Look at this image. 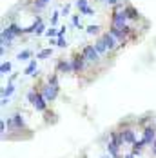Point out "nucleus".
<instances>
[{
	"instance_id": "nucleus-34",
	"label": "nucleus",
	"mask_w": 156,
	"mask_h": 158,
	"mask_svg": "<svg viewBox=\"0 0 156 158\" xmlns=\"http://www.w3.org/2000/svg\"><path fill=\"white\" fill-rule=\"evenodd\" d=\"M64 33H65V26H64V27H60V29H58V35H64Z\"/></svg>"
},
{
	"instance_id": "nucleus-2",
	"label": "nucleus",
	"mask_w": 156,
	"mask_h": 158,
	"mask_svg": "<svg viewBox=\"0 0 156 158\" xmlns=\"http://www.w3.org/2000/svg\"><path fill=\"white\" fill-rule=\"evenodd\" d=\"M40 93L44 95L47 102H53V100H56V96L60 93V85H51V84H44L42 85V89H40Z\"/></svg>"
},
{
	"instance_id": "nucleus-27",
	"label": "nucleus",
	"mask_w": 156,
	"mask_h": 158,
	"mask_svg": "<svg viewBox=\"0 0 156 158\" xmlns=\"http://www.w3.org/2000/svg\"><path fill=\"white\" fill-rule=\"evenodd\" d=\"M46 35L49 36V38H53V36H58V29H55V27H49L46 31Z\"/></svg>"
},
{
	"instance_id": "nucleus-19",
	"label": "nucleus",
	"mask_w": 156,
	"mask_h": 158,
	"mask_svg": "<svg viewBox=\"0 0 156 158\" xmlns=\"http://www.w3.org/2000/svg\"><path fill=\"white\" fill-rule=\"evenodd\" d=\"M35 71H36V60H31L29 65L24 69V75H35Z\"/></svg>"
},
{
	"instance_id": "nucleus-31",
	"label": "nucleus",
	"mask_w": 156,
	"mask_h": 158,
	"mask_svg": "<svg viewBox=\"0 0 156 158\" xmlns=\"http://www.w3.org/2000/svg\"><path fill=\"white\" fill-rule=\"evenodd\" d=\"M69 9H71V6H69V4H65V6H64V9H62V15H69Z\"/></svg>"
},
{
	"instance_id": "nucleus-33",
	"label": "nucleus",
	"mask_w": 156,
	"mask_h": 158,
	"mask_svg": "<svg viewBox=\"0 0 156 158\" xmlns=\"http://www.w3.org/2000/svg\"><path fill=\"white\" fill-rule=\"evenodd\" d=\"M151 153H153V155L156 156V140L153 142V145H151Z\"/></svg>"
},
{
	"instance_id": "nucleus-9",
	"label": "nucleus",
	"mask_w": 156,
	"mask_h": 158,
	"mask_svg": "<svg viewBox=\"0 0 156 158\" xmlns=\"http://www.w3.org/2000/svg\"><path fill=\"white\" fill-rule=\"evenodd\" d=\"M56 71H58V73H73V64H71V60L60 58V60L56 62Z\"/></svg>"
},
{
	"instance_id": "nucleus-20",
	"label": "nucleus",
	"mask_w": 156,
	"mask_h": 158,
	"mask_svg": "<svg viewBox=\"0 0 156 158\" xmlns=\"http://www.w3.org/2000/svg\"><path fill=\"white\" fill-rule=\"evenodd\" d=\"M31 56H33L31 51H29V49H24V51H20V53H18V56H16V58H18V60H29Z\"/></svg>"
},
{
	"instance_id": "nucleus-35",
	"label": "nucleus",
	"mask_w": 156,
	"mask_h": 158,
	"mask_svg": "<svg viewBox=\"0 0 156 158\" xmlns=\"http://www.w3.org/2000/svg\"><path fill=\"white\" fill-rule=\"evenodd\" d=\"M124 158H136V155H133V153H131V155H127V156H124Z\"/></svg>"
},
{
	"instance_id": "nucleus-15",
	"label": "nucleus",
	"mask_w": 156,
	"mask_h": 158,
	"mask_svg": "<svg viewBox=\"0 0 156 158\" xmlns=\"http://www.w3.org/2000/svg\"><path fill=\"white\" fill-rule=\"evenodd\" d=\"M49 56H53V49L51 48L42 49V51L36 53V58H38V60H46V58H49Z\"/></svg>"
},
{
	"instance_id": "nucleus-17",
	"label": "nucleus",
	"mask_w": 156,
	"mask_h": 158,
	"mask_svg": "<svg viewBox=\"0 0 156 158\" xmlns=\"http://www.w3.org/2000/svg\"><path fill=\"white\" fill-rule=\"evenodd\" d=\"M7 27H9L11 31L15 33L16 36H22V35H24V27H20V26H18V24H15V22H11V24H9Z\"/></svg>"
},
{
	"instance_id": "nucleus-36",
	"label": "nucleus",
	"mask_w": 156,
	"mask_h": 158,
	"mask_svg": "<svg viewBox=\"0 0 156 158\" xmlns=\"http://www.w3.org/2000/svg\"><path fill=\"white\" fill-rule=\"evenodd\" d=\"M44 2H46V4H49V2H51V0H44Z\"/></svg>"
},
{
	"instance_id": "nucleus-23",
	"label": "nucleus",
	"mask_w": 156,
	"mask_h": 158,
	"mask_svg": "<svg viewBox=\"0 0 156 158\" xmlns=\"http://www.w3.org/2000/svg\"><path fill=\"white\" fill-rule=\"evenodd\" d=\"M9 71H11V64L9 62H2V65H0V73H2V75H7Z\"/></svg>"
},
{
	"instance_id": "nucleus-24",
	"label": "nucleus",
	"mask_w": 156,
	"mask_h": 158,
	"mask_svg": "<svg viewBox=\"0 0 156 158\" xmlns=\"http://www.w3.org/2000/svg\"><path fill=\"white\" fill-rule=\"evenodd\" d=\"M47 84H51V85H58V75H56V73L49 75V77H47Z\"/></svg>"
},
{
	"instance_id": "nucleus-12",
	"label": "nucleus",
	"mask_w": 156,
	"mask_h": 158,
	"mask_svg": "<svg viewBox=\"0 0 156 158\" xmlns=\"http://www.w3.org/2000/svg\"><path fill=\"white\" fill-rule=\"evenodd\" d=\"M122 135H124V140H125V143H133L136 142V135H134V131L133 129H124L122 131Z\"/></svg>"
},
{
	"instance_id": "nucleus-21",
	"label": "nucleus",
	"mask_w": 156,
	"mask_h": 158,
	"mask_svg": "<svg viewBox=\"0 0 156 158\" xmlns=\"http://www.w3.org/2000/svg\"><path fill=\"white\" fill-rule=\"evenodd\" d=\"M85 31H87V35H98V33H100V26L91 24V26H87V27H85Z\"/></svg>"
},
{
	"instance_id": "nucleus-7",
	"label": "nucleus",
	"mask_w": 156,
	"mask_h": 158,
	"mask_svg": "<svg viewBox=\"0 0 156 158\" xmlns=\"http://www.w3.org/2000/svg\"><path fill=\"white\" fill-rule=\"evenodd\" d=\"M142 140H143L145 145H153V142L156 140V127L154 126L143 127V136H142Z\"/></svg>"
},
{
	"instance_id": "nucleus-1",
	"label": "nucleus",
	"mask_w": 156,
	"mask_h": 158,
	"mask_svg": "<svg viewBox=\"0 0 156 158\" xmlns=\"http://www.w3.org/2000/svg\"><path fill=\"white\" fill-rule=\"evenodd\" d=\"M27 100H29V104H31L33 107L36 111H47V100L44 98V95L40 93V91H36V89H33L27 93Z\"/></svg>"
},
{
	"instance_id": "nucleus-16",
	"label": "nucleus",
	"mask_w": 156,
	"mask_h": 158,
	"mask_svg": "<svg viewBox=\"0 0 156 158\" xmlns=\"http://www.w3.org/2000/svg\"><path fill=\"white\" fill-rule=\"evenodd\" d=\"M143 147H145V143H143V140H136V142L133 143V149H131V153H133V155H140Z\"/></svg>"
},
{
	"instance_id": "nucleus-5",
	"label": "nucleus",
	"mask_w": 156,
	"mask_h": 158,
	"mask_svg": "<svg viewBox=\"0 0 156 158\" xmlns=\"http://www.w3.org/2000/svg\"><path fill=\"white\" fill-rule=\"evenodd\" d=\"M102 40H104V44H105V48H107V51H114L116 48H120V42L114 38V35L111 31H105L104 35H102Z\"/></svg>"
},
{
	"instance_id": "nucleus-14",
	"label": "nucleus",
	"mask_w": 156,
	"mask_h": 158,
	"mask_svg": "<svg viewBox=\"0 0 156 158\" xmlns=\"http://www.w3.org/2000/svg\"><path fill=\"white\" fill-rule=\"evenodd\" d=\"M111 140H113V142H116L118 145H120V147H122V145L125 143L124 135H122V133H116V131H113V133H111Z\"/></svg>"
},
{
	"instance_id": "nucleus-11",
	"label": "nucleus",
	"mask_w": 156,
	"mask_h": 158,
	"mask_svg": "<svg viewBox=\"0 0 156 158\" xmlns=\"http://www.w3.org/2000/svg\"><path fill=\"white\" fill-rule=\"evenodd\" d=\"M107 153H109L113 158H120V145L111 140V142L107 143Z\"/></svg>"
},
{
	"instance_id": "nucleus-22",
	"label": "nucleus",
	"mask_w": 156,
	"mask_h": 158,
	"mask_svg": "<svg viewBox=\"0 0 156 158\" xmlns=\"http://www.w3.org/2000/svg\"><path fill=\"white\" fill-rule=\"evenodd\" d=\"M56 46H58V48H67V42H65V36H64V35H58V36H56Z\"/></svg>"
},
{
	"instance_id": "nucleus-3",
	"label": "nucleus",
	"mask_w": 156,
	"mask_h": 158,
	"mask_svg": "<svg viewBox=\"0 0 156 158\" xmlns=\"http://www.w3.org/2000/svg\"><path fill=\"white\" fill-rule=\"evenodd\" d=\"M71 64H73V73L80 75V73L85 69L87 58L84 56V53H75V55H73V58H71Z\"/></svg>"
},
{
	"instance_id": "nucleus-37",
	"label": "nucleus",
	"mask_w": 156,
	"mask_h": 158,
	"mask_svg": "<svg viewBox=\"0 0 156 158\" xmlns=\"http://www.w3.org/2000/svg\"><path fill=\"white\" fill-rule=\"evenodd\" d=\"M98 2H107V0H98Z\"/></svg>"
},
{
	"instance_id": "nucleus-6",
	"label": "nucleus",
	"mask_w": 156,
	"mask_h": 158,
	"mask_svg": "<svg viewBox=\"0 0 156 158\" xmlns=\"http://www.w3.org/2000/svg\"><path fill=\"white\" fill-rule=\"evenodd\" d=\"M7 127H9V129H26L24 116H22L20 113H15L11 118H7Z\"/></svg>"
},
{
	"instance_id": "nucleus-32",
	"label": "nucleus",
	"mask_w": 156,
	"mask_h": 158,
	"mask_svg": "<svg viewBox=\"0 0 156 158\" xmlns=\"http://www.w3.org/2000/svg\"><path fill=\"white\" fill-rule=\"evenodd\" d=\"M120 2H122V0H107V4H109L111 7H114V6H116V4H120Z\"/></svg>"
},
{
	"instance_id": "nucleus-28",
	"label": "nucleus",
	"mask_w": 156,
	"mask_h": 158,
	"mask_svg": "<svg viewBox=\"0 0 156 158\" xmlns=\"http://www.w3.org/2000/svg\"><path fill=\"white\" fill-rule=\"evenodd\" d=\"M71 22H73V26H75V27H78V29L82 27V24H80V16H78V15H73Z\"/></svg>"
},
{
	"instance_id": "nucleus-4",
	"label": "nucleus",
	"mask_w": 156,
	"mask_h": 158,
	"mask_svg": "<svg viewBox=\"0 0 156 158\" xmlns=\"http://www.w3.org/2000/svg\"><path fill=\"white\" fill-rule=\"evenodd\" d=\"M82 53H84V56L87 58V62H93V64H96L98 60H100V53L96 51V48H94V44H93V46H91V44L84 46V48H82Z\"/></svg>"
},
{
	"instance_id": "nucleus-13",
	"label": "nucleus",
	"mask_w": 156,
	"mask_h": 158,
	"mask_svg": "<svg viewBox=\"0 0 156 158\" xmlns=\"http://www.w3.org/2000/svg\"><path fill=\"white\" fill-rule=\"evenodd\" d=\"M94 48H96V51L100 53V55H107L109 51H107V48H105V44H104V40H102V36L94 42Z\"/></svg>"
},
{
	"instance_id": "nucleus-10",
	"label": "nucleus",
	"mask_w": 156,
	"mask_h": 158,
	"mask_svg": "<svg viewBox=\"0 0 156 158\" xmlns=\"http://www.w3.org/2000/svg\"><path fill=\"white\" fill-rule=\"evenodd\" d=\"M125 13H127L129 22H138V20H140V13H138V9H136L134 6H131V4L125 6Z\"/></svg>"
},
{
	"instance_id": "nucleus-29",
	"label": "nucleus",
	"mask_w": 156,
	"mask_h": 158,
	"mask_svg": "<svg viewBox=\"0 0 156 158\" xmlns=\"http://www.w3.org/2000/svg\"><path fill=\"white\" fill-rule=\"evenodd\" d=\"M46 31H47V29H46V26H44V24H40V26L36 27V33H35V35H36V36H40V35H44Z\"/></svg>"
},
{
	"instance_id": "nucleus-18",
	"label": "nucleus",
	"mask_w": 156,
	"mask_h": 158,
	"mask_svg": "<svg viewBox=\"0 0 156 158\" xmlns=\"http://www.w3.org/2000/svg\"><path fill=\"white\" fill-rule=\"evenodd\" d=\"M13 91H15V85H13V84L9 82V84H7V87H4V89H2V96L9 98V96L13 95Z\"/></svg>"
},
{
	"instance_id": "nucleus-30",
	"label": "nucleus",
	"mask_w": 156,
	"mask_h": 158,
	"mask_svg": "<svg viewBox=\"0 0 156 158\" xmlns=\"http://www.w3.org/2000/svg\"><path fill=\"white\" fill-rule=\"evenodd\" d=\"M85 6H89V4H87V0H76V7H78V11H80L82 7H85Z\"/></svg>"
},
{
	"instance_id": "nucleus-8",
	"label": "nucleus",
	"mask_w": 156,
	"mask_h": 158,
	"mask_svg": "<svg viewBox=\"0 0 156 158\" xmlns=\"http://www.w3.org/2000/svg\"><path fill=\"white\" fill-rule=\"evenodd\" d=\"M15 38H16L15 33L11 31L9 27H4V29H2V35H0V44H2L4 48H6V46L9 48V46L13 44V40H15Z\"/></svg>"
},
{
	"instance_id": "nucleus-38",
	"label": "nucleus",
	"mask_w": 156,
	"mask_h": 158,
	"mask_svg": "<svg viewBox=\"0 0 156 158\" xmlns=\"http://www.w3.org/2000/svg\"><path fill=\"white\" fill-rule=\"evenodd\" d=\"M102 158H109V156H102Z\"/></svg>"
},
{
	"instance_id": "nucleus-26",
	"label": "nucleus",
	"mask_w": 156,
	"mask_h": 158,
	"mask_svg": "<svg viewBox=\"0 0 156 158\" xmlns=\"http://www.w3.org/2000/svg\"><path fill=\"white\" fill-rule=\"evenodd\" d=\"M62 15V13H58V11H55L53 15H51V26H56L58 24V16Z\"/></svg>"
},
{
	"instance_id": "nucleus-25",
	"label": "nucleus",
	"mask_w": 156,
	"mask_h": 158,
	"mask_svg": "<svg viewBox=\"0 0 156 158\" xmlns=\"http://www.w3.org/2000/svg\"><path fill=\"white\" fill-rule=\"evenodd\" d=\"M80 13H82V15L91 16V15H94V9L91 7V6H85V7H82V9H80Z\"/></svg>"
}]
</instances>
